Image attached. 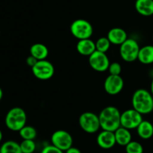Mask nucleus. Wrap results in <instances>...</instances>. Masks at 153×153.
Segmentation results:
<instances>
[{"instance_id":"f257e3e1","label":"nucleus","mask_w":153,"mask_h":153,"mask_svg":"<svg viewBox=\"0 0 153 153\" xmlns=\"http://www.w3.org/2000/svg\"><path fill=\"white\" fill-rule=\"evenodd\" d=\"M121 113L115 106H107L99 114L100 127L102 130L115 131L120 125Z\"/></svg>"},{"instance_id":"f03ea898","label":"nucleus","mask_w":153,"mask_h":153,"mask_svg":"<svg viewBox=\"0 0 153 153\" xmlns=\"http://www.w3.org/2000/svg\"><path fill=\"white\" fill-rule=\"evenodd\" d=\"M132 108L143 114H150L153 111V95L147 90H137L134 93L131 99Z\"/></svg>"},{"instance_id":"7ed1b4c3","label":"nucleus","mask_w":153,"mask_h":153,"mask_svg":"<svg viewBox=\"0 0 153 153\" xmlns=\"http://www.w3.org/2000/svg\"><path fill=\"white\" fill-rule=\"evenodd\" d=\"M27 115L25 111L19 107L12 108L7 111L4 118L7 128L13 131H19L26 124Z\"/></svg>"},{"instance_id":"20e7f679","label":"nucleus","mask_w":153,"mask_h":153,"mask_svg":"<svg viewBox=\"0 0 153 153\" xmlns=\"http://www.w3.org/2000/svg\"><path fill=\"white\" fill-rule=\"evenodd\" d=\"M79 123L81 128L88 134H94L100 130V122L99 115L94 112H84L79 118Z\"/></svg>"},{"instance_id":"39448f33","label":"nucleus","mask_w":153,"mask_h":153,"mask_svg":"<svg viewBox=\"0 0 153 153\" xmlns=\"http://www.w3.org/2000/svg\"><path fill=\"white\" fill-rule=\"evenodd\" d=\"M70 31L73 37L78 40L91 38L94 28L90 22L86 19H78L73 21L70 25Z\"/></svg>"},{"instance_id":"423d86ee","label":"nucleus","mask_w":153,"mask_h":153,"mask_svg":"<svg viewBox=\"0 0 153 153\" xmlns=\"http://www.w3.org/2000/svg\"><path fill=\"white\" fill-rule=\"evenodd\" d=\"M140 46L137 40L128 38L120 46V55L121 58L126 62H133L137 60Z\"/></svg>"},{"instance_id":"0eeeda50","label":"nucleus","mask_w":153,"mask_h":153,"mask_svg":"<svg viewBox=\"0 0 153 153\" xmlns=\"http://www.w3.org/2000/svg\"><path fill=\"white\" fill-rule=\"evenodd\" d=\"M32 73L37 79L40 80H49L55 73V67L50 61L46 59L37 61L31 67Z\"/></svg>"},{"instance_id":"6e6552de","label":"nucleus","mask_w":153,"mask_h":153,"mask_svg":"<svg viewBox=\"0 0 153 153\" xmlns=\"http://www.w3.org/2000/svg\"><path fill=\"white\" fill-rule=\"evenodd\" d=\"M143 120V115L133 108L126 110L125 111L121 113V126L129 130L137 128V127Z\"/></svg>"},{"instance_id":"1a4fd4ad","label":"nucleus","mask_w":153,"mask_h":153,"mask_svg":"<svg viewBox=\"0 0 153 153\" xmlns=\"http://www.w3.org/2000/svg\"><path fill=\"white\" fill-rule=\"evenodd\" d=\"M52 144L65 152L73 146V139L71 134L65 130H57L51 137Z\"/></svg>"},{"instance_id":"9d476101","label":"nucleus","mask_w":153,"mask_h":153,"mask_svg":"<svg viewBox=\"0 0 153 153\" xmlns=\"http://www.w3.org/2000/svg\"><path fill=\"white\" fill-rule=\"evenodd\" d=\"M88 62L93 70L100 73L105 72L110 65V61L106 53L97 50L90 55Z\"/></svg>"},{"instance_id":"9b49d317","label":"nucleus","mask_w":153,"mask_h":153,"mask_svg":"<svg viewBox=\"0 0 153 153\" xmlns=\"http://www.w3.org/2000/svg\"><path fill=\"white\" fill-rule=\"evenodd\" d=\"M123 87L124 82L120 75H109L104 82V89L109 95H117L122 91Z\"/></svg>"},{"instance_id":"f8f14e48","label":"nucleus","mask_w":153,"mask_h":153,"mask_svg":"<svg viewBox=\"0 0 153 153\" xmlns=\"http://www.w3.org/2000/svg\"><path fill=\"white\" fill-rule=\"evenodd\" d=\"M97 142L98 146L102 149H111L117 143L114 131L102 130L97 136Z\"/></svg>"},{"instance_id":"ddd939ff","label":"nucleus","mask_w":153,"mask_h":153,"mask_svg":"<svg viewBox=\"0 0 153 153\" xmlns=\"http://www.w3.org/2000/svg\"><path fill=\"white\" fill-rule=\"evenodd\" d=\"M107 37L110 40L111 44L120 46L128 39V35H127L126 31L123 28H113L109 30Z\"/></svg>"},{"instance_id":"4468645a","label":"nucleus","mask_w":153,"mask_h":153,"mask_svg":"<svg viewBox=\"0 0 153 153\" xmlns=\"http://www.w3.org/2000/svg\"><path fill=\"white\" fill-rule=\"evenodd\" d=\"M76 49L80 55L89 57L96 51V43L91 38L79 40L76 44Z\"/></svg>"},{"instance_id":"2eb2a0df","label":"nucleus","mask_w":153,"mask_h":153,"mask_svg":"<svg viewBox=\"0 0 153 153\" xmlns=\"http://www.w3.org/2000/svg\"><path fill=\"white\" fill-rule=\"evenodd\" d=\"M134 7L137 13L142 16L153 15V0H136Z\"/></svg>"},{"instance_id":"dca6fc26","label":"nucleus","mask_w":153,"mask_h":153,"mask_svg":"<svg viewBox=\"0 0 153 153\" xmlns=\"http://www.w3.org/2000/svg\"><path fill=\"white\" fill-rule=\"evenodd\" d=\"M116 142L120 146H126L131 141V133L129 129L120 126L114 131Z\"/></svg>"},{"instance_id":"f3484780","label":"nucleus","mask_w":153,"mask_h":153,"mask_svg":"<svg viewBox=\"0 0 153 153\" xmlns=\"http://www.w3.org/2000/svg\"><path fill=\"white\" fill-rule=\"evenodd\" d=\"M30 55L34 57L37 61L45 60L49 55V49L43 43H34L30 48Z\"/></svg>"},{"instance_id":"a211bd4d","label":"nucleus","mask_w":153,"mask_h":153,"mask_svg":"<svg viewBox=\"0 0 153 153\" xmlns=\"http://www.w3.org/2000/svg\"><path fill=\"white\" fill-rule=\"evenodd\" d=\"M137 60L143 64H153V46L146 45L140 49Z\"/></svg>"},{"instance_id":"6ab92c4d","label":"nucleus","mask_w":153,"mask_h":153,"mask_svg":"<svg viewBox=\"0 0 153 153\" xmlns=\"http://www.w3.org/2000/svg\"><path fill=\"white\" fill-rule=\"evenodd\" d=\"M136 129L138 136L142 139L148 140L153 136V125L149 121L143 120Z\"/></svg>"},{"instance_id":"aec40b11","label":"nucleus","mask_w":153,"mask_h":153,"mask_svg":"<svg viewBox=\"0 0 153 153\" xmlns=\"http://www.w3.org/2000/svg\"><path fill=\"white\" fill-rule=\"evenodd\" d=\"M0 153H22L20 145L14 140H7L0 147Z\"/></svg>"},{"instance_id":"412c9836","label":"nucleus","mask_w":153,"mask_h":153,"mask_svg":"<svg viewBox=\"0 0 153 153\" xmlns=\"http://www.w3.org/2000/svg\"><path fill=\"white\" fill-rule=\"evenodd\" d=\"M19 134L22 140H34L37 137V130L33 126L25 125L19 130Z\"/></svg>"},{"instance_id":"4be33fe9","label":"nucleus","mask_w":153,"mask_h":153,"mask_svg":"<svg viewBox=\"0 0 153 153\" xmlns=\"http://www.w3.org/2000/svg\"><path fill=\"white\" fill-rule=\"evenodd\" d=\"M96 50L102 52H106L109 50L111 47V42L107 37H100L96 41Z\"/></svg>"},{"instance_id":"5701e85b","label":"nucleus","mask_w":153,"mask_h":153,"mask_svg":"<svg viewBox=\"0 0 153 153\" xmlns=\"http://www.w3.org/2000/svg\"><path fill=\"white\" fill-rule=\"evenodd\" d=\"M19 145L22 153H34L36 149V143L34 140H23Z\"/></svg>"},{"instance_id":"b1692460","label":"nucleus","mask_w":153,"mask_h":153,"mask_svg":"<svg viewBox=\"0 0 153 153\" xmlns=\"http://www.w3.org/2000/svg\"><path fill=\"white\" fill-rule=\"evenodd\" d=\"M125 147L126 153H143V146L139 142L131 140Z\"/></svg>"},{"instance_id":"393cba45","label":"nucleus","mask_w":153,"mask_h":153,"mask_svg":"<svg viewBox=\"0 0 153 153\" xmlns=\"http://www.w3.org/2000/svg\"><path fill=\"white\" fill-rule=\"evenodd\" d=\"M108 70L109 71L110 75L118 76V75H120L121 71H122V67L118 62L110 63Z\"/></svg>"},{"instance_id":"a878e982","label":"nucleus","mask_w":153,"mask_h":153,"mask_svg":"<svg viewBox=\"0 0 153 153\" xmlns=\"http://www.w3.org/2000/svg\"><path fill=\"white\" fill-rule=\"evenodd\" d=\"M40 153H64V151L52 144L45 146Z\"/></svg>"},{"instance_id":"bb28decb","label":"nucleus","mask_w":153,"mask_h":153,"mask_svg":"<svg viewBox=\"0 0 153 153\" xmlns=\"http://www.w3.org/2000/svg\"><path fill=\"white\" fill-rule=\"evenodd\" d=\"M37 62V60L34 57H33L32 55H30L29 56L26 58L27 65L29 66V67H32L33 66H34Z\"/></svg>"},{"instance_id":"cd10ccee","label":"nucleus","mask_w":153,"mask_h":153,"mask_svg":"<svg viewBox=\"0 0 153 153\" xmlns=\"http://www.w3.org/2000/svg\"><path fill=\"white\" fill-rule=\"evenodd\" d=\"M65 153H82V152L78 148L72 146L70 149H67V151H65Z\"/></svg>"},{"instance_id":"c85d7f7f","label":"nucleus","mask_w":153,"mask_h":153,"mask_svg":"<svg viewBox=\"0 0 153 153\" xmlns=\"http://www.w3.org/2000/svg\"><path fill=\"white\" fill-rule=\"evenodd\" d=\"M150 92L151 94L153 95V79L152 80V82H151V85H150Z\"/></svg>"},{"instance_id":"c756f323","label":"nucleus","mask_w":153,"mask_h":153,"mask_svg":"<svg viewBox=\"0 0 153 153\" xmlns=\"http://www.w3.org/2000/svg\"><path fill=\"white\" fill-rule=\"evenodd\" d=\"M2 97H3V91H2V89L0 88V101L2 100Z\"/></svg>"},{"instance_id":"7c9ffc66","label":"nucleus","mask_w":153,"mask_h":153,"mask_svg":"<svg viewBox=\"0 0 153 153\" xmlns=\"http://www.w3.org/2000/svg\"><path fill=\"white\" fill-rule=\"evenodd\" d=\"M2 138H3V134H2V131H1V130L0 129V142L2 140Z\"/></svg>"},{"instance_id":"2f4dec72","label":"nucleus","mask_w":153,"mask_h":153,"mask_svg":"<svg viewBox=\"0 0 153 153\" xmlns=\"http://www.w3.org/2000/svg\"><path fill=\"white\" fill-rule=\"evenodd\" d=\"M0 35H1V31H0Z\"/></svg>"},{"instance_id":"473e14b6","label":"nucleus","mask_w":153,"mask_h":153,"mask_svg":"<svg viewBox=\"0 0 153 153\" xmlns=\"http://www.w3.org/2000/svg\"><path fill=\"white\" fill-rule=\"evenodd\" d=\"M152 40H153V37H152Z\"/></svg>"}]
</instances>
